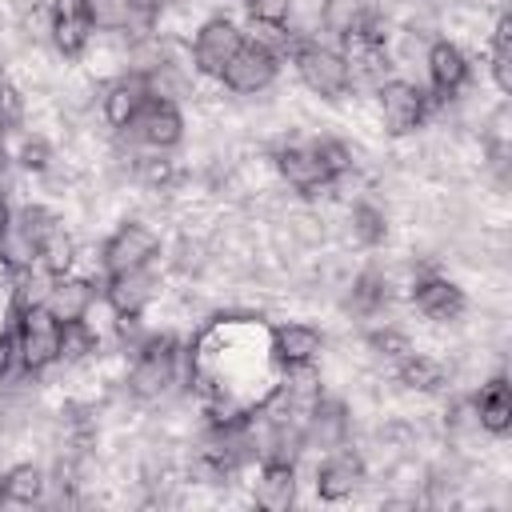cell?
<instances>
[{"label": "cell", "instance_id": "1", "mask_svg": "<svg viewBox=\"0 0 512 512\" xmlns=\"http://www.w3.org/2000/svg\"><path fill=\"white\" fill-rule=\"evenodd\" d=\"M16 364L24 372H44L60 360V336H64V324L44 308V304H28V308H16Z\"/></svg>", "mask_w": 512, "mask_h": 512}, {"label": "cell", "instance_id": "2", "mask_svg": "<svg viewBox=\"0 0 512 512\" xmlns=\"http://www.w3.org/2000/svg\"><path fill=\"white\" fill-rule=\"evenodd\" d=\"M292 64H296V76L308 92H316L320 100H340L348 88H352V72H348V56L328 48V44H316V40H304V44H292Z\"/></svg>", "mask_w": 512, "mask_h": 512}, {"label": "cell", "instance_id": "3", "mask_svg": "<svg viewBox=\"0 0 512 512\" xmlns=\"http://www.w3.org/2000/svg\"><path fill=\"white\" fill-rule=\"evenodd\" d=\"M176 364H180V348L172 336L144 340L136 348V364L128 372V392L136 400H160L176 384Z\"/></svg>", "mask_w": 512, "mask_h": 512}, {"label": "cell", "instance_id": "4", "mask_svg": "<svg viewBox=\"0 0 512 512\" xmlns=\"http://www.w3.org/2000/svg\"><path fill=\"white\" fill-rule=\"evenodd\" d=\"M276 72H280L276 48H268L264 40H244L240 52L224 64L220 84H224L228 92H236V96H256V92H264V88L276 80Z\"/></svg>", "mask_w": 512, "mask_h": 512}, {"label": "cell", "instance_id": "5", "mask_svg": "<svg viewBox=\"0 0 512 512\" xmlns=\"http://www.w3.org/2000/svg\"><path fill=\"white\" fill-rule=\"evenodd\" d=\"M376 100H380V120L392 136H408L428 120V92L412 80H380Z\"/></svg>", "mask_w": 512, "mask_h": 512}, {"label": "cell", "instance_id": "6", "mask_svg": "<svg viewBox=\"0 0 512 512\" xmlns=\"http://www.w3.org/2000/svg\"><path fill=\"white\" fill-rule=\"evenodd\" d=\"M156 256H160V240H156V232H152L148 224H140V220L120 224V228L104 240V248H100V264H104V272L152 268Z\"/></svg>", "mask_w": 512, "mask_h": 512}, {"label": "cell", "instance_id": "7", "mask_svg": "<svg viewBox=\"0 0 512 512\" xmlns=\"http://www.w3.org/2000/svg\"><path fill=\"white\" fill-rule=\"evenodd\" d=\"M240 44H244V32L232 20H224V16L204 20L200 32H196V40H192V64H196V72L220 80L224 64L240 52Z\"/></svg>", "mask_w": 512, "mask_h": 512}, {"label": "cell", "instance_id": "8", "mask_svg": "<svg viewBox=\"0 0 512 512\" xmlns=\"http://www.w3.org/2000/svg\"><path fill=\"white\" fill-rule=\"evenodd\" d=\"M276 172H280L296 192H304V196H312V192L336 184L332 172H328V164H324V156H320V144H316V140H312V144H308V140H296V144L276 148Z\"/></svg>", "mask_w": 512, "mask_h": 512}, {"label": "cell", "instance_id": "9", "mask_svg": "<svg viewBox=\"0 0 512 512\" xmlns=\"http://www.w3.org/2000/svg\"><path fill=\"white\" fill-rule=\"evenodd\" d=\"M324 348V336L312 324H276L268 332V360L284 372L308 368Z\"/></svg>", "mask_w": 512, "mask_h": 512}, {"label": "cell", "instance_id": "10", "mask_svg": "<svg viewBox=\"0 0 512 512\" xmlns=\"http://www.w3.org/2000/svg\"><path fill=\"white\" fill-rule=\"evenodd\" d=\"M364 484V460L352 452V448H332L320 464H316V496L336 504V500H348L356 488Z\"/></svg>", "mask_w": 512, "mask_h": 512}, {"label": "cell", "instance_id": "11", "mask_svg": "<svg viewBox=\"0 0 512 512\" xmlns=\"http://www.w3.org/2000/svg\"><path fill=\"white\" fill-rule=\"evenodd\" d=\"M128 132H132L144 148L168 152V148H176V144L184 140V116H180V108L168 104V100H148L144 112L132 120Z\"/></svg>", "mask_w": 512, "mask_h": 512}, {"label": "cell", "instance_id": "12", "mask_svg": "<svg viewBox=\"0 0 512 512\" xmlns=\"http://www.w3.org/2000/svg\"><path fill=\"white\" fill-rule=\"evenodd\" d=\"M152 296H156V276L148 268L108 272V280H104V300L116 316H144Z\"/></svg>", "mask_w": 512, "mask_h": 512}, {"label": "cell", "instance_id": "13", "mask_svg": "<svg viewBox=\"0 0 512 512\" xmlns=\"http://www.w3.org/2000/svg\"><path fill=\"white\" fill-rule=\"evenodd\" d=\"M412 304H416L420 316L444 324V320H456V316L464 312V288L452 284V280L440 276V272H424V276H416V284H412Z\"/></svg>", "mask_w": 512, "mask_h": 512}, {"label": "cell", "instance_id": "14", "mask_svg": "<svg viewBox=\"0 0 512 512\" xmlns=\"http://www.w3.org/2000/svg\"><path fill=\"white\" fill-rule=\"evenodd\" d=\"M48 32H52V44L64 56L76 60L88 48V36H92V20H88L84 0H52V8H48Z\"/></svg>", "mask_w": 512, "mask_h": 512}, {"label": "cell", "instance_id": "15", "mask_svg": "<svg viewBox=\"0 0 512 512\" xmlns=\"http://www.w3.org/2000/svg\"><path fill=\"white\" fill-rule=\"evenodd\" d=\"M148 100H152V96H148L144 76H140V72H124L120 80H112V84H108V92H104L100 108H104V120H108L116 132H128V128H132V120L144 112V104H148Z\"/></svg>", "mask_w": 512, "mask_h": 512}, {"label": "cell", "instance_id": "16", "mask_svg": "<svg viewBox=\"0 0 512 512\" xmlns=\"http://www.w3.org/2000/svg\"><path fill=\"white\" fill-rule=\"evenodd\" d=\"M96 304V288L84 280V276H52L48 284V296H44V308L60 320V324H80L88 320V308Z\"/></svg>", "mask_w": 512, "mask_h": 512}, {"label": "cell", "instance_id": "17", "mask_svg": "<svg viewBox=\"0 0 512 512\" xmlns=\"http://www.w3.org/2000/svg\"><path fill=\"white\" fill-rule=\"evenodd\" d=\"M428 80H432V92L436 96H456L464 84H468V56L452 44V40H432L428 44Z\"/></svg>", "mask_w": 512, "mask_h": 512}, {"label": "cell", "instance_id": "18", "mask_svg": "<svg viewBox=\"0 0 512 512\" xmlns=\"http://www.w3.org/2000/svg\"><path fill=\"white\" fill-rule=\"evenodd\" d=\"M472 416H476V428H484L492 436H504L512 428V388L504 376H492L472 396Z\"/></svg>", "mask_w": 512, "mask_h": 512}, {"label": "cell", "instance_id": "19", "mask_svg": "<svg viewBox=\"0 0 512 512\" xmlns=\"http://www.w3.org/2000/svg\"><path fill=\"white\" fill-rule=\"evenodd\" d=\"M296 500V464L292 460H264L256 476V504L264 512H288Z\"/></svg>", "mask_w": 512, "mask_h": 512}, {"label": "cell", "instance_id": "20", "mask_svg": "<svg viewBox=\"0 0 512 512\" xmlns=\"http://www.w3.org/2000/svg\"><path fill=\"white\" fill-rule=\"evenodd\" d=\"M344 436H348V416H344L340 404L316 400V404L304 412V448H324V452H332V448L344 444Z\"/></svg>", "mask_w": 512, "mask_h": 512}, {"label": "cell", "instance_id": "21", "mask_svg": "<svg viewBox=\"0 0 512 512\" xmlns=\"http://www.w3.org/2000/svg\"><path fill=\"white\" fill-rule=\"evenodd\" d=\"M44 472L36 464H12L0 476V504H36L44 496Z\"/></svg>", "mask_w": 512, "mask_h": 512}, {"label": "cell", "instance_id": "22", "mask_svg": "<svg viewBox=\"0 0 512 512\" xmlns=\"http://www.w3.org/2000/svg\"><path fill=\"white\" fill-rule=\"evenodd\" d=\"M396 376L412 392H436L444 384V364L432 360V356H424V352H408V356L396 360Z\"/></svg>", "mask_w": 512, "mask_h": 512}, {"label": "cell", "instance_id": "23", "mask_svg": "<svg viewBox=\"0 0 512 512\" xmlns=\"http://www.w3.org/2000/svg\"><path fill=\"white\" fill-rule=\"evenodd\" d=\"M488 68H492V84L500 92H512V16L504 12L492 28V52H488Z\"/></svg>", "mask_w": 512, "mask_h": 512}, {"label": "cell", "instance_id": "24", "mask_svg": "<svg viewBox=\"0 0 512 512\" xmlns=\"http://www.w3.org/2000/svg\"><path fill=\"white\" fill-rule=\"evenodd\" d=\"M84 8L92 20V32H124L140 12L136 0H84Z\"/></svg>", "mask_w": 512, "mask_h": 512}, {"label": "cell", "instance_id": "25", "mask_svg": "<svg viewBox=\"0 0 512 512\" xmlns=\"http://www.w3.org/2000/svg\"><path fill=\"white\" fill-rule=\"evenodd\" d=\"M384 304H388V280H384L380 272L356 276V284H352V308H356L360 316H376Z\"/></svg>", "mask_w": 512, "mask_h": 512}, {"label": "cell", "instance_id": "26", "mask_svg": "<svg viewBox=\"0 0 512 512\" xmlns=\"http://www.w3.org/2000/svg\"><path fill=\"white\" fill-rule=\"evenodd\" d=\"M384 232H388V220H384V212H380L376 204H356V208H352V236H356L364 248L380 244Z\"/></svg>", "mask_w": 512, "mask_h": 512}, {"label": "cell", "instance_id": "27", "mask_svg": "<svg viewBox=\"0 0 512 512\" xmlns=\"http://www.w3.org/2000/svg\"><path fill=\"white\" fill-rule=\"evenodd\" d=\"M244 4H248L252 24L260 28H284L292 16V0H244Z\"/></svg>", "mask_w": 512, "mask_h": 512}, {"label": "cell", "instance_id": "28", "mask_svg": "<svg viewBox=\"0 0 512 512\" xmlns=\"http://www.w3.org/2000/svg\"><path fill=\"white\" fill-rule=\"evenodd\" d=\"M96 348V336L88 332V324H64V336H60V360H76V356H88Z\"/></svg>", "mask_w": 512, "mask_h": 512}, {"label": "cell", "instance_id": "29", "mask_svg": "<svg viewBox=\"0 0 512 512\" xmlns=\"http://www.w3.org/2000/svg\"><path fill=\"white\" fill-rule=\"evenodd\" d=\"M316 144H320V156H324V164H328L332 180H340V176L352 168V152H348L340 140H316Z\"/></svg>", "mask_w": 512, "mask_h": 512}, {"label": "cell", "instance_id": "30", "mask_svg": "<svg viewBox=\"0 0 512 512\" xmlns=\"http://www.w3.org/2000/svg\"><path fill=\"white\" fill-rule=\"evenodd\" d=\"M48 160H52V148H48L40 136H32V140L20 144V168H28V172H44Z\"/></svg>", "mask_w": 512, "mask_h": 512}, {"label": "cell", "instance_id": "31", "mask_svg": "<svg viewBox=\"0 0 512 512\" xmlns=\"http://www.w3.org/2000/svg\"><path fill=\"white\" fill-rule=\"evenodd\" d=\"M12 368H16V336L4 332V336H0V380H4Z\"/></svg>", "mask_w": 512, "mask_h": 512}, {"label": "cell", "instance_id": "32", "mask_svg": "<svg viewBox=\"0 0 512 512\" xmlns=\"http://www.w3.org/2000/svg\"><path fill=\"white\" fill-rule=\"evenodd\" d=\"M12 232V204H8V196L0 192V240Z\"/></svg>", "mask_w": 512, "mask_h": 512}, {"label": "cell", "instance_id": "33", "mask_svg": "<svg viewBox=\"0 0 512 512\" xmlns=\"http://www.w3.org/2000/svg\"><path fill=\"white\" fill-rule=\"evenodd\" d=\"M0 168H4V144H0Z\"/></svg>", "mask_w": 512, "mask_h": 512}]
</instances>
